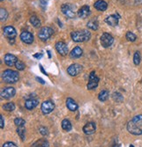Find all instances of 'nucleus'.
<instances>
[{"label": "nucleus", "instance_id": "obj_1", "mask_svg": "<svg viewBox=\"0 0 142 147\" xmlns=\"http://www.w3.org/2000/svg\"><path fill=\"white\" fill-rule=\"evenodd\" d=\"M127 130L135 136L142 135V115H135L127 123Z\"/></svg>", "mask_w": 142, "mask_h": 147}, {"label": "nucleus", "instance_id": "obj_2", "mask_svg": "<svg viewBox=\"0 0 142 147\" xmlns=\"http://www.w3.org/2000/svg\"><path fill=\"white\" fill-rule=\"evenodd\" d=\"M90 33L87 30H80V31H74L71 33V38L75 42H87L90 39Z\"/></svg>", "mask_w": 142, "mask_h": 147}, {"label": "nucleus", "instance_id": "obj_3", "mask_svg": "<svg viewBox=\"0 0 142 147\" xmlns=\"http://www.w3.org/2000/svg\"><path fill=\"white\" fill-rule=\"evenodd\" d=\"M2 78L5 83H8V84L16 83L19 78V75L15 71L5 70L2 74Z\"/></svg>", "mask_w": 142, "mask_h": 147}, {"label": "nucleus", "instance_id": "obj_4", "mask_svg": "<svg viewBox=\"0 0 142 147\" xmlns=\"http://www.w3.org/2000/svg\"><path fill=\"white\" fill-rule=\"evenodd\" d=\"M53 34H54V30L52 28H48V26H45V28H42L40 30V32L38 33V36L41 41L46 42L53 35Z\"/></svg>", "mask_w": 142, "mask_h": 147}, {"label": "nucleus", "instance_id": "obj_5", "mask_svg": "<svg viewBox=\"0 0 142 147\" xmlns=\"http://www.w3.org/2000/svg\"><path fill=\"white\" fill-rule=\"evenodd\" d=\"M99 83V78L96 75L95 71H92L89 74V83L87 85V88L89 90H92L94 88H96L97 86Z\"/></svg>", "mask_w": 142, "mask_h": 147}, {"label": "nucleus", "instance_id": "obj_6", "mask_svg": "<svg viewBox=\"0 0 142 147\" xmlns=\"http://www.w3.org/2000/svg\"><path fill=\"white\" fill-rule=\"evenodd\" d=\"M61 11L64 15H66L68 18H75V12L74 11V6H72L69 4H64L61 7Z\"/></svg>", "mask_w": 142, "mask_h": 147}, {"label": "nucleus", "instance_id": "obj_7", "mask_svg": "<svg viewBox=\"0 0 142 147\" xmlns=\"http://www.w3.org/2000/svg\"><path fill=\"white\" fill-rule=\"evenodd\" d=\"M101 44L104 48H108L110 46L112 45L113 42H114V39L112 37V35H111L110 34H107V33H105L103 34L102 36H101Z\"/></svg>", "mask_w": 142, "mask_h": 147}, {"label": "nucleus", "instance_id": "obj_8", "mask_svg": "<svg viewBox=\"0 0 142 147\" xmlns=\"http://www.w3.org/2000/svg\"><path fill=\"white\" fill-rule=\"evenodd\" d=\"M15 93H16L15 88L11 87V86L5 87L1 92V97L3 99L8 100V99H11V98L13 97L15 95Z\"/></svg>", "mask_w": 142, "mask_h": 147}, {"label": "nucleus", "instance_id": "obj_9", "mask_svg": "<svg viewBox=\"0 0 142 147\" xmlns=\"http://www.w3.org/2000/svg\"><path fill=\"white\" fill-rule=\"evenodd\" d=\"M55 109V104L51 100H45L41 104V111L44 115H47Z\"/></svg>", "mask_w": 142, "mask_h": 147}, {"label": "nucleus", "instance_id": "obj_10", "mask_svg": "<svg viewBox=\"0 0 142 147\" xmlns=\"http://www.w3.org/2000/svg\"><path fill=\"white\" fill-rule=\"evenodd\" d=\"M83 70V66L78 64V63H73L71 64L69 67L68 68V73L72 76V77H75V76H77Z\"/></svg>", "mask_w": 142, "mask_h": 147}, {"label": "nucleus", "instance_id": "obj_11", "mask_svg": "<svg viewBox=\"0 0 142 147\" xmlns=\"http://www.w3.org/2000/svg\"><path fill=\"white\" fill-rule=\"evenodd\" d=\"M55 49L57 52L61 56H66L69 52V48L64 42H58L55 44Z\"/></svg>", "mask_w": 142, "mask_h": 147}, {"label": "nucleus", "instance_id": "obj_12", "mask_svg": "<svg viewBox=\"0 0 142 147\" xmlns=\"http://www.w3.org/2000/svg\"><path fill=\"white\" fill-rule=\"evenodd\" d=\"M21 41L25 44H31L33 42V35L27 31H23L20 34Z\"/></svg>", "mask_w": 142, "mask_h": 147}, {"label": "nucleus", "instance_id": "obj_13", "mask_svg": "<svg viewBox=\"0 0 142 147\" xmlns=\"http://www.w3.org/2000/svg\"><path fill=\"white\" fill-rule=\"evenodd\" d=\"M4 35L8 39H14L17 35V32L13 26H5L4 28Z\"/></svg>", "mask_w": 142, "mask_h": 147}, {"label": "nucleus", "instance_id": "obj_14", "mask_svg": "<svg viewBox=\"0 0 142 147\" xmlns=\"http://www.w3.org/2000/svg\"><path fill=\"white\" fill-rule=\"evenodd\" d=\"M96 129H97L96 123H93V122H89V123H87L83 126V132L85 133L86 135H91L96 131Z\"/></svg>", "mask_w": 142, "mask_h": 147}, {"label": "nucleus", "instance_id": "obj_15", "mask_svg": "<svg viewBox=\"0 0 142 147\" xmlns=\"http://www.w3.org/2000/svg\"><path fill=\"white\" fill-rule=\"evenodd\" d=\"M4 61L6 65L8 66H13L16 64V63L18 62V58L14 56V55H11V54H6L4 57Z\"/></svg>", "mask_w": 142, "mask_h": 147}, {"label": "nucleus", "instance_id": "obj_16", "mask_svg": "<svg viewBox=\"0 0 142 147\" xmlns=\"http://www.w3.org/2000/svg\"><path fill=\"white\" fill-rule=\"evenodd\" d=\"M77 14H78V16L82 19H86L87 17H89L90 15V9L88 5H83L79 9Z\"/></svg>", "mask_w": 142, "mask_h": 147}, {"label": "nucleus", "instance_id": "obj_17", "mask_svg": "<svg viewBox=\"0 0 142 147\" xmlns=\"http://www.w3.org/2000/svg\"><path fill=\"white\" fill-rule=\"evenodd\" d=\"M107 3L104 0H97V1L94 4V7L97 10V11H105L106 9H107Z\"/></svg>", "mask_w": 142, "mask_h": 147}, {"label": "nucleus", "instance_id": "obj_18", "mask_svg": "<svg viewBox=\"0 0 142 147\" xmlns=\"http://www.w3.org/2000/svg\"><path fill=\"white\" fill-rule=\"evenodd\" d=\"M38 100H35V99H29V100H27L25 102V109H28V110H32L33 109H35L37 105H38Z\"/></svg>", "mask_w": 142, "mask_h": 147}, {"label": "nucleus", "instance_id": "obj_19", "mask_svg": "<svg viewBox=\"0 0 142 147\" xmlns=\"http://www.w3.org/2000/svg\"><path fill=\"white\" fill-rule=\"evenodd\" d=\"M66 106L68 109H69L70 111H76L77 109H78V106H77L76 102L71 99V98H68L67 100H66Z\"/></svg>", "mask_w": 142, "mask_h": 147}, {"label": "nucleus", "instance_id": "obj_20", "mask_svg": "<svg viewBox=\"0 0 142 147\" xmlns=\"http://www.w3.org/2000/svg\"><path fill=\"white\" fill-rule=\"evenodd\" d=\"M83 55V49L80 47H75V49H72L70 52V57L71 58H79Z\"/></svg>", "mask_w": 142, "mask_h": 147}, {"label": "nucleus", "instance_id": "obj_21", "mask_svg": "<svg viewBox=\"0 0 142 147\" xmlns=\"http://www.w3.org/2000/svg\"><path fill=\"white\" fill-rule=\"evenodd\" d=\"M106 23L110 26H115L119 24V18L117 15H111V16H108L105 20Z\"/></svg>", "mask_w": 142, "mask_h": 147}, {"label": "nucleus", "instance_id": "obj_22", "mask_svg": "<svg viewBox=\"0 0 142 147\" xmlns=\"http://www.w3.org/2000/svg\"><path fill=\"white\" fill-rule=\"evenodd\" d=\"M98 25H99L98 20H97L96 18H94V19L90 20L88 22L87 26H88V28H89V29H91V30H97V29L98 28Z\"/></svg>", "mask_w": 142, "mask_h": 147}, {"label": "nucleus", "instance_id": "obj_23", "mask_svg": "<svg viewBox=\"0 0 142 147\" xmlns=\"http://www.w3.org/2000/svg\"><path fill=\"white\" fill-rule=\"evenodd\" d=\"M48 146H49V144H48V142L46 139L37 140L32 145V147H48Z\"/></svg>", "mask_w": 142, "mask_h": 147}, {"label": "nucleus", "instance_id": "obj_24", "mask_svg": "<svg viewBox=\"0 0 142 147\" xmlns=\"http://www.w3.org/2000/svg\"><path fill=\"white\" fill-rule=\"evenodd\" d=\"M61 127L65 131H70L71 129H72V124H71L69 120L64 119V120H62V122H61Z\"/></svg>", "mask_w": 142, "mask_h": 147}, {"label": "nucleus", "instance_id": "obj_25", "mask_svg": "<svg viewBox=\"0 0 142 147\" xmlns=\"http://www.w3.org/2000/svg\"><path fill=\"white\" fill-rule=\"evenodd\" d=\"M109 95H110V93L107 90H103L98 94V99L101 101H105L109 98Z\"/></svg>", "mask_w": 142, "mask_h": 147}, {"label": "nucleus", "instance_id": "obj_26", "mask_svg": "<svg viewBox=\"0 0 142 147\" xmlns=\"http://www.w3.org/2000/svg\"><path fill=\"white\" fill-rule=\"evenodd\" d=\"M30 22H31V24L34 26V28H40L41 25V20H39L36 16H32V17L30 18Z\"/></svg>", "mask_w": 142, "mask_h": 147}, {"label": "nucleus", "instance_id": "obj_27", "mask_svg": "<svg viewBox=\"0 0 142 147\" xmlns=\"http://www.w3.org/2000/svg\"><path fill=\"white\" fill-rule=\"evenodd\" d=\"M3 109L6 111H13L15 109V104L13 102H9L3 106Z\"/></svg>", "mask_w": 142, "mask_h": 147}, {"label": "nucleus", "instance_id": "obj_28", "mask_svg": "<svg viewBox=\"0 0 142 147\" xmlns=\"http://www.w3.org/2000/svg\"><path fill=\"white\" fill-rule=\"evenodd\" d=\"M125 37H126V39L128 40L129 42H135L136 39H137V36L133 32H130V31L126 33Z\"/></svg>", "mask_w": 142, "mask_h": 147}, {"label": "nucleus", "instance_id": "obj_29", "mask_svg": "<svg viewBox=\"0 0 142 147\" xmlns=\"http://www.w3.org/2000/svg\"><path fill=\"white\" fill-rule=\"evenodd\" d=\"M140 60H141V57L139 51H136L134 53V56H133V62L135 65H139L140 63Z\"/></svg>", "mask_w": 142, "mask_h": 147}, {"label": "nucleus", "instance_id": "obj_30", "mask_svg": "<svg viewBox=\"0 0 142 147\" xmlns=\"http://www.w3.org/2000/svg\"><path fill=\"white\" fill-rule=\"evenodd\" d=\"M14 123L17 127H24L25 124V121L22 118H16L14 120Z\"/></svg>", "mask_w": 142, "mask_h": 147}, {"label": "nucleus", "instance_id": "obj_31", "mask_svg": "<svg viewBox=\"0 0 142 147\" xmlns=\"http://www.w3.org/2000/svg\"><path fill=\"white\" fill-rule=\"evenodd\" d=\"M112 98L115 101H117V102H122L123 101V96L120 94L119 92H114L113 93V95H112Z\"/></svg>", "mask_w": 142, "mask_h": 147}, {"label": "nucleus", "instance_id": "obj_32", "mask_svg": "<svg viewBox=\"0 0 142 147\" xmlns=\"http://www.w3.org/2000/svg\"><path fill=\"white\" fill-rule=\"evenodd\" d=\"M17 133L19 135V137L21 138V139L24 141L25 140V129H24V127H18Z\"/></svg>", "mask_w": 142, "mask_h": 147}, {"label": "nucleus", "instance_id": "obj_33", "mask_svg": "<svg viewBox=\"0 0 142 147\" xmlns=\"http://www.w3.org/2000/svg\"><path fill=\"white\" fill-rule=\"evenodd\" d=\"M7 17H8V13H7L6 10L4 8H1V10H0V18H1V20L2 21L5 20L7 19Z\"/></svg>", "mask_w": 142, "mask_h": 147}, {"label": "nucleus", "instance_id": "obj_34", "mask_svg": "<svg viewBox=\"0 0 142 147\" xmlns=\"http://www.w3.org/2000/svg\"><path fill=\"white\" fill-rule=\"evenodd\" d=\"M15 67H16L19 71H23V70L25 69V65L24 64V63H22L21 61L18 60V62H17L16 64H15Z\"/></svg>", "mask_w": 142, "mask_h": 147}, {"label": "nucleus", "instance_id": "obj_35", "mask_svg": "<svg viewBox=\"0 0 142 147\" xmlns=\"http://www.w3.org/2000/svg\"><path fill=\"white\" fill-rule=\"evenodd\" d=\"M39 130H40L41 134L43 135V136H47V135L48 134V130H47V129L45 128V127H41L40 129H39Z\"/></svg>", "mask_w": 142, "mask_h": 147}, {"label": "nucleus", "instance_id": "obj_36", "mask_svg": "<svg viewBox=\"0 0 142 147\" xmlns=\"http://www.w3.org/2000/svg\"><path fill=\"white\" fill-rule=\"evenodd\" d=\"M3 147H18V146L12 142H6L3 144Z\"/></svg>", "mask_w": 142, "mask_h": 147}, {"label": "nucleus", "instance_id": "obj_37", "mask_svg": "<svg viewBox=\"0 0 142 147\" xmlns=\"http://www.w3.org/2000/svg\"><path fill=\"white\" fill-rule=\"evenodd\" d=\"M0 123H1V129H3L5 128V122H4V118H3V115L0 116Z\"/></svg>", "mask_w": 142, "mask_h": 147}, {"label": "nucleus", "instance_id": "obj_38", "mask_svg": "<svg viewBox=\"0 0 142 147\" xmlns=\"http://www.w3.org/2000/svg\"><path fill=\"white\" fill-rule=\"evenodd\" d=\"M42 57H43V54H41H41H40V53H38V54L33 55V57H35V58H39V59L41 58Z\"/></svg>", "mask_w": 142, "mask_h": 147}, {"label": "nucleus", "instance_id": "obj_39", "mask_svg": "<svg viewBox=\"0 0 142 147\" xmlns=\"http://www.w3.org/2000/svg\"><path fill=\"white\" fill-rule=\"evenodd\" d=\"M36 79L38 80V82H40V83H41V84H45V81H44V80H43L42 78L37 77V78H36Z\"/></svg>", "mask_w": 142, "mask_h": 147}, {"label": "nucleus", "instance_id": "obj_40", "mask_svg": "<svg viewBox=\"0 0 142 147\" xmlns=\"http://www.w3.org/2000/svg\"><path fill=\"white\" fill-rule=\"evenodd\" d=\"M40 69H41V71H42V72H43V73L45 74V75H47V72L45 71V70L43 69V67H42V66H41V64H40Z\"/></svg>", "mask_w": 142, "mask_h": 147}, {"label": "nucleus", "instance_id": "obj_41", "mask_svg": "<svg viewBox=\"0 0 142 147\" xmlns=\"http://www.w3.org/2000/svg\"><path fill=\"white\" fill-rule=\"evenodd\" d=\"M47 53H48V56H49V57H51V54H50V51H49V50L47 51Z\"/></svg>", "mask_w": 142, "mask_h": 147}, {"label": "nucleus", "instance_id": "obj_42", "mask_svg": "<svg viewBox=\"0 0 142 147\" xmlns=\"http://www.w3.org/2000/svg\"><path fill=\"white\" fill-rule=\"evenodd\" d=\"M112 147H119V146L118 144H115V145H113Z\"/></svg>", "mask_w": 142, "mask_h": 147}, {"label": "nucleus", "instance_id": "obj_43", "mask_svg": "<svg viewBox=\"0 0 142 147\" xmlns=\"http://www.w3.org/2000/svg\"><path fill=\"white\" fill-rule=\"evenodd\" d=\"M135 1H136V2H139V1H140V0H135Z\"/></svg>", "mask_w": 142, "mask_h": 147}, {"label": "nucleus", "instance_id": "obj_44", "mask_svg": "<svg viewBox=\"0 0 142 147\" xmlns=\"http://www.w3.org/2000/svg\"><path fill=\"white\" fill-rule=\"evenodd\" d=\"M130 147H133V145H132V144H131V145H130Z\"/></svg>", "mask_w": 142, "mask_h": 147}, {"label": "nucleus", "instance_id": "obj_45", "mask_svg": "<svg viewBox=\"0 0 142 147\" xmlns=\"http://www.w3.org/2000/svg\"><path fill=\"white\" fill-rule=\"evenodd\" d=\"M1 1H4V0H1Z\"/></svg>", "mask_w": 142, "mask_h": 147}]
</instances>
